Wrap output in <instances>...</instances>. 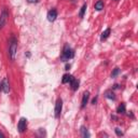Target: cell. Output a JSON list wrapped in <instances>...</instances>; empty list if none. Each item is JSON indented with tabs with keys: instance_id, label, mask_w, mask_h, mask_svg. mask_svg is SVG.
Returning <instances> with one entry per match:
<instances>
[{
	"instance_id": "ba28073f",
	"label": "cell",
	"mask_w": 138,
	"mask_h": 138,
	"mask_svg": "<svg viewBox=\"0 0 138 138\" xmlns=\"http://www.w3.org/2000/svg\"><path fill=\"white\" fill-rule=\"evenodd\" d=\"M89 98H90V93L89 92H84L83 97H82V101H81V108H84L85 106H86L87 101H89Z\"/></svg>"
},
{
	"instance_id": "6da1fadb",
	"label": "cell",
	"mask_w": 138,
	"mask_h": 138,
	"mask_svg": "<svg viewBox=\"0 0 138 138\" xmlns=\"http://www.w3.org/2000/svg\"><path fill=\"white\" fill-rule=\"evenodd\" d=\"M16 53H17V41L15 40V38H12L10 40V46H9V55L12 61L15 59Z\"/></svg>"
},
{
	"instance_id": "277c9868",
	"label": "cell",
	"mask_w": 138,
	"mask_h": 138,
	"mask_svg": "<svg viewBox=\"0 0 138 138\" xmlns=\"http://www.w3.org/2000/svg\"><path fill=\"white\" fill-rule=\"evenodd\" d=\"M62 109H63V100L58 98L56 100V104H55V118H58L61 115Z\"/></svg>"
},
{
	"instance_id": "4fadbf2b",
	"label": "cell",
	"mask_w": 138,
	"mask_h": 138,
	"mask_svg": "<svg viewBox=\"0 0 138 138\" xmlns=\"http://www.w3.org/2000/svg\"><path fill=\"white\" fill-rule=\"evenodd\" d=\"M105 96L107 97V98L109 99H115V96H114V93L111 91V90H108V91H106V93H105Z\"/></svg>"
},
{
	"instance_id": "44dd1931",
	"label": "cell",
	"mask_w": 138,
	"mask_h": 138,
	"mask_svg": "<svg viewBox=\"0 0 138 138\" xmlns=\"http://www.w3.org/2000/svg\"><path fill=\"white\" fill-rule=\"evenodd\" d=\"M3 137H4V135H3V134H2V133H1V132H0V138H3Z\"/></svg>"
},
{
	"instance_id": "2e32d148",
	"label": "cell",
	"mask_w": 138,
	"mask_h": 138,
	"mask_svg": "<svg viewBox=\"0 0 138 138\" xmlns=\"http://www.w3.org/2000/svg\"><path fill=\"white\" fill-rule=\"evenodd\" d=\"M71 77L72 76H70V74H64V77H63V79H62V82L63 83H68V82L70 81V79H71Z\"/></svg>"
},
{
	"instance_id": "7402d4cb",
	"label": "cell",
	"mask_w": 138,
	"mask_h": 138,
	"mask_svg": "<svg viewBox=\"0 0 138 138\" xmlns=\"http://www.w3.org/2000/svg\"><path fill=\"white\" fill-rule=\"evenodd\" d=\"M70 68V65H66V70H68Z\"/></svg>"
},
{
	"instance_id": "8fae6325",
	"label": "cell",
	"mask_w": 138,
	"mask_h": 138,
	"mask_svg": "<svg viewBox=\"0 0 138 138\" xmlns=\"http://www.w3.org/2000/svg\"><path fill=\"white\" fill-rule=\"evenodd\" d=\"M94 7H95V10H96V11H100V10L104 9V2H102L101 0H98V1L95 3Z\"/></svg>"
},
{
	"instance_id": "603a6c76",
	"label": "cell",
	"mask_w": 138,
	"mask_h": 138,
	"mask_svg": "<svg viewBox=\"0 0 138 138\" xmlns=\"http://www.w3.org/2000/svg\"><path fill=\"white\" fill-rule=\"evenodd\" d=\"M2 89V84H0V90H1Z\"/></svg>"
},
{
	"instance_id": "5bb4252c",
	"label": "cell",
	"mask_w": 138,
	"mask_h": 138,
	"mask_svg": "<svg viewBox=\"0 0 138 138\" xmlns=\"http://www.w3.org/2000/svg\"><path fill=\"white\" fill-rule=\"evenodd\" d=\"M125 105L124 104H121L119 107H118V109H117V112L118 113H120V114H123V113H125Z\"/></svg>"
},
{
	"instance_id": "7a4b0ae2",
	"label": "cell",
	"mask_w": 138,
	"mask_h": 138,
	"mask_svg": "<svg viewBox=\"0 0 138 138\" xmlns=\"http://www.w3.org/2000/svg\"><path fill=\"white\" fill-rule=\"evenodd\" d=\"M74 56V52L69 46H65L64 50H63V54H62V61L63 62H67L70 58Z\"/></svg>"
},
{
	"instance_id": "7c38bea8",
	"label": "cell",
	"mask_w": 138,
	"mask_h": 138,
	"mask_svg": "<svg viewBox=\"0 0 138 138\" xmlns=\"http://www.w3.org/2000/svg\"><path fill=\"white\" fill-rule=\"evenodd\" d=\"M110 32H111V29H110V28H107L106 30H105V31L101 34V36H100V40H105V39H107L108 37H109Z\"/></svg>"
},
{
	"instance_id": "9c48e42d",
	"label": "cell",
	"mask_w": 138,
	"mask_h": 138,
	"mask_svg": "<svg viewBox=\"0 0 138 138\" xmlns=\"http://www.w3.org/2000/svg\"><path fill=\"white\" fill-rule=\"evenodd\" d=\"M2 90H3V92L6 93V94L10 92V85H9V82L7 79H4L3 82H2Z\"/></svg>"
},
{
	"instance_id": "52a82bcc",
	"label": "cell",
	"mask_w": 138,
	"mask_h": 138,
	"mask_svg": "<svg viewBox=\"0 0 138 138\" xmlns=\"http://www.w3.org/2000/svg\"><path fill=\"white\" fill-rule=\"evenodd\" d=\"M69 83H70V85H71V89L74 90V91H77L78 87H79V80H77V79H74V77H71Z\"/></svg>"
},
{
	"instance_id": "e0dca14e",
	"label": "cell",
	"mask_w": 138,
	"mask_h": 138,
	"mask_svg": "<svg viewBox=\"0 0 138 138\" xmlns=\"http://www.w3.org/2000/svg\"><path fill=\"white\" fill-rule=\"evenodd\" d=\"M119 72H120V69L119 68H114V70L112 71V74H111V78H115L119 74Z\"/></svg>"
},
{
	"instance_id": "ffe728a7",
	"label": "cell",
	"mask_w": 138,
	"mask_h": 138,
	"mask_svg": "<svg viewBox=\"0 0 138 138\" xmlns=\"http://www.w3.org/2000/svg\"><path fill=\"white\" fill-rule=\"evenodd\" d=\"M96 101H97V98H94V99H93V101H92V104L95 105V104H96Z\"/></svg>"
},
{
	"instance_id": "3957f363",
	"label": "cell",
	"mask_w": 138,
	"mask_h": 138,
	"mask_svg": "<svg viewBox=\"0 0 138 138\" xmlns=\"http://www.w3.org/2000/svg\"><path fill=\"white\" fill-rule=\"evenodd\" d=\"M8 17H9V12L6 8L2 9L1 14H0V29L3 28L7 24V21H8Z\"/></svg>"
},
{
	"instance_id": "8992f818",
	"label": "cell",
	"mask_w": 138,
	"mask_h": 138,
	"mask_svg": "<svg viewBox=\"0 0 138 138\" xmlns=\"http://www.w3.org/2000/svg\"><path fill=\"white\" fill-rule=\"evenodd\" d=\"M56 17H57L56 10L52 9V10H50V11L47 12V19H49L50 22H54L55 19H56Z\"/></svg>"
},
{
	"instance_id": "30bf717a",
	"label": "cell",
	"mask_w": 138,
	"mask_h": 138,
	"mask_svg": "<svg viewBox=\"0 0 138 138\" xmlns=\"http://www.w3.org/2000/svg\"><path fill=\"white\" fill-rule=\"evenodd\" d=\"M80 132H81V136L83 138H89L90 137V133H89V130H87V129L85 126H81Z\"/></svg>"
},
{
	"instance_id": "5b68a950",
	"label": "cell",
	"mask_w": 138,
	"mask_h": 138,
	"mask_svg": "<svg viewBox=\"0 0 138 138\" xmlns=\"http://www.w3.org/2000/svg\"><path fill=\"white\" fill-rule=\"evenodd\" d=\"M26 124H27V120L25 118H21L17 124V129H18L19 133H24L26 130Z\"/></svg>"
},
{
	"instance_id": "d6986e66",
	"label": "cell",
	"mask_w": 138,
	"mask_h": 138,
	"mask_svg": "<svg viewBox=\"0 0 138 138\" xmlns=\"http://www.w3.org/2000/svg\"><path fill=\"white\" fill-rule=\"evenodd\" d=\"M28 2H30V3H35V2H38V0H28Z\"/></svg>"
},
{
	"instance_id": "9a60e30c",
	"label": "cell",
	"mask_w": 138,
	"mask_h": 138,
	"mask_svg": "<svg viewBox=\"0 0 138 138\" xmlns=\"http://www.w3.org/2000/svg\"><path fill=\"white\" fill-rule=\"evenodd\" d=\"M86 8H87V7H86V3H84L83 6H82L81 10H80V12H79V16L81 17V18L84 16V13H85V11H86Z\"/></svg>"
},
{
	"instance_id": "ac0fdd59",
	"label": "cell",
	"mask_w": 138,
	"mask_h": 138,
	"mask_svg": "<svg viewBox=\"0 0 138 138\" xmlns=\"http://www.w3.org/2000/svg\"><path fill=\"white\" fill-rule=\"evenodd\" d=\"M114 130H115V134H117L118 136H123V132L119 129V127H117V129H115Z\"/></svg>"
}]
</instances>
